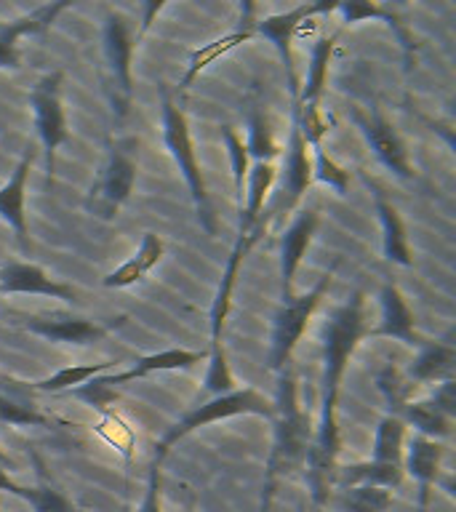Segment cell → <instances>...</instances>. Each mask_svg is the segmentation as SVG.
Masks as SVG:
<instances>
[{
  "label": "cell",
  "mask_w": 456,
  "mask_h": 512,
  "mask_svg": "<svg viewBox=\"0 0 456 512\" xmlns=\"http://www.w3.org/2000/svg\"><path fill=\"white\" fill-rule=\"evenodd\" d=\"M366 294L355 291L350 302L342 304L339 310L331 315L326 326V395H323V406H320L318 427L312 432L310 451H307V486H310L312 507H326L328 496L334 494V475H336V456L342 448L339 438V384L344 379L347 363H350L352 352L360 344L363 336H368L366 328Z\"/></svg>",
  "instance_id": "6da1fadb"
},
{
  "label": "cell",
  "mask_w": 456,
  "mask_h": 512,
  "mask_svg": "<svg viewBox=\"0 0 456 512\" xmlns=\"http://www.w3.org/2000/svg\"><path fill=\"white\" fill-rule=\"evenodd\" d=\"M272 422H275V440H272L270 459H267V467H264L259 512H270L280 478L307 459L312 432H315V427L310 424V416H307V411L302 408V400H299V382H296V371L291 368V363L280 368L275 419Z\"/></svg>",
  "instance_id": "7a4b0ae2"
},
{
  "label": "cell",
  "mask_w": 456,
  "mask_h": 512,
  "mask_svg": "<svg viewBox=\"0 0 456 512\" xmlns=\"http://www.w3.org/2000/svg\"><path fill=\"white\" fill-rule=\"evenodd\" d=\"M267 222L270 219H259V222L251 227V230L240 232L235 246L230 251V259H227V267H224L222 283L216 288L214 304H211V363H208L206 374V392L211 395H227V392L235 390V379H232V371L227 366V355H224V323H227V315H230L232 307V291H235V283H238L240 264L246 259V254L251 248L264 238L267 232Z\"/></svg>",
  "instance_id": "3957f363"
},
{
  "label": "cell",
  "mask_w": 456,
  "mask_h": 512,
  "mask_svg": "<svg viewBox=\"0 0 456 512\" xmlns=\"http://www.w3.org/2000/svg\"><path fill=\"white\" fill-rule=\"evenodd\" d=\"M134 48L136 38L131 35L128 19L118 11H110L102 30V88L118 123L128 118L134 104V78H131Z\"/></svg>",
  "instance_id": "277c9868"
},
{
  "label": "cell",
  "mask_w": 456,
  "mask_h": 512,
  "mask_svg": "<svg viewBox=\"0 0 456 512\" xmlns=\"http://www.w3.org/2000/svg\"><path fill=\"white\" fill-rule=\"evenodd\" d=\"M264 416V419H275V403L264 398L262 392H256L254 387H243V390H232L227 395H216L203 406L192 408L190 414H184L174 427H168L166 435L155 443V459L152 464L163 467L168 451L184 440L187 435H192L200 427H208V424L222 422V419H232V416Z\"/></svg>",
  "instance_id": "5b68a950"
},
{
  "label": "cell",
  "mask_w": 456,
  "mask_h": 512,
  "mask_svg": "<svg viewBox=\"0 0 456 512\" xmlns=\"http://www.w3.org/2000/svg\"><path fill=\"white\" fill-rule=\"evenodd\" d=\"M160 91H163V134H166V147L171 150V158H174V163L184 174V182L190 187L200 227L208 235H216L214 206H211V198H208L206 179H203L198 155H195V142H192L187 115L176 107L174 99H171V91L166 86L160 88Z\"/></svg>",
  "instance_id": "8992f818"
},
{
  "label": "cell",
  "mask_w": 456,
  "mask_h": 512,
  "mask_svg": "<svg viewBox=\"0 0 456 512\" xmlns=\"http://www.w3.org/2000/svg\"><path fill=\"white\" fill-rule=\"evenodd\" d=\"M136 139H120L88 192L86 208L99 219H112L131 198L136 184Z\"/></svg>",
  "instance_id": "52a82bcc"
},
{
  "label": "cell",
  "mask_w": 456,
  "mask_h": 512,
  "mask_svg": "<svg viewBox=\"0 0 456 512\" xmlns=\"http://www.w3.org/2000/svg\"><path fill=\"white\" fill-rule=\"evenodd\" d=\"M331 278H334V272H326L310 294L294 296L291 302H283L280 312L275 315V326H272V371H280V368L291 363V355H294L296 344H299V339H302L307 326H310V318L315 315V310H318L320 299H323V296L328 294V288H331Z\"/></svg>",
  "instance_id": "ba28073f"
},
{
  "label": "cell",
  "mask_w": 456,
  "mask_h": 512,
  "mask_svg": "<svg viewBox=\"0 0 456 512\" xmlns=\"http://www.w3.org/2000/svg\"><path fill=\"white\" fill-rule=\"evenodd\" d=\"M32 110H35V126L43 150H46V171L54 174L56 150L67 142V118L62 107V72H48L35 83L30 94Z\"/></svg>",
  "instance_id": "9c48e42d"
},
{
  "label": "cell",
  "mask_w": 456,
  "mask_h": 512,
  "mask_svg": "<svg viewBox=\"0 0 456 512\" xmlns=\"http://www.w3.org/2000/svg\"><path fill=\"white\" fill-rule=\"evenodd\" d=\"M326 11H336V3H302V6H294L291 11H283V14H270L264 19H256V32L270 40L275 51H278L280 62H283V70H286L288 88H291V96L299 99V72H296V59H294V30L296 24L307 19V16L326 14Z\"/></svg>",
  "instance_id": "30bf717a"
},
{
  "label": "cell",
  "mask_w": 456,
  "mask_h": 512,
  "mask_svg": "<svg viewBox=\"0 0 456 512\" xmlns=\"http://www.w3.org/2000/svg\"><path fill=\"white\" fill-rule=\"evenodd\" d=\"M352 118H355V126L360 128V134L366 136L368 147L376 152V158L382 160L392 174L400 176V179H414V168H411L406 142L400 139L395 126L384 118L382 112H363L360 107H355V110H352Z\"/></svg>",
  "instance_id": "8fae6325"
},
{
  "label": "cell",
  "mask_w": 456,
  "mask_h": 512,
  "mask_svg": "<svg viewBox=\"0 0 456 512\" xmlns=\"http://www.w3.org/2000/svg\"><path fill=\"white\" fill-rule=\"evenodd\" d=\"M22 328L35 336H43L48 342L75 344V347L94 344L107 336V328L94 323V320L75 318V315H56V312H46V315H24Z\"/></svg>",
  "instance_id": "7c38bea8"
},
{
  "label": "cell",
  "mask_w": 456,
  "mask_h": 512,
  "mask_svg": "<svg viewBox=\"0 0 456 512\" xmlns=\"http://www.w3.org/2000/svg\"><path fill=\"white\" fill-rule=\"evenodd\" d=\"M256 14H259V6H254V3H243V6H240V22L235 30L222 35V38L211 40L206 46L195 48L190 54V64H187V72H184L182 78V88H190L206 67H211L216 59H222V56H227L230 51H235L240 43H246V40L256 32Z\"/></svg>",
  "instance_id": "4fadbf2b"
},
{
  "label": "cell",
  "mask_w": 456,
  "mask_h": 512,
  "mask_svg": "<svg viewBox=\"0 0 456 512\" xmlns=\"http://www.w3.org/2000/svg\"><path fill=\"white\" fill-rule=\"evenodd\" d=\"M320 214L315 208H304L299 211L291 227L283 232V243H280V278H283V299L291 302L294 299V278L299 264H302L307 246L312 243V235L318 230Z\"/></svg>",
  "instance_id": "5bb4252c"
},
{
  "label": "cell",
  "mask_w": 456,
  "mask_h": 512,
  "mask_svg": "<svg viewBox=\"0 0 456 512\" xmlns=\"http://www.w3.org/2000/svg\"><path fill=\"white\" fill-rule=\"evenodd\" d=\"M312 179V155L310 147L304 142L302 131H299V118H296V104L291 107V136H288L286 150V179H283V200L280 206L286 211H294L304 192L310 190Z\"/></svg>",
  "instance_id": "9a60e30c"
},
{
  "label": "cell",
  "mask_w": 456,
  "mask_h": 512,
  "mask_svg": "<svg viewBox=\"0 0 456 512\" xmlns=\"http://www.w3.org/2000/svg\"><path fill=\"white\" fill-rule=\"evenodd\" d=\"M0 294H40L75 302V288L48 278V272L30 262H8L0 267Z\"/></svg>",
  "instance_id": "2e32d148"
},
{
  "label": "cell",
  "mask_w": 456,
  "mask_h": 512,
  "mask_svg": "<svg viewBox=\"0 0 456 512\" xmlns=\"http://www.w3.org/2000/svg\"><path fill=\"white\" fill-rule=\"evenodd\" d=\"M70 3L67 0H59V3H46V6H38L30 14L19 16L14 22L0 24V67L3 70H19V38L24 35H35V32L46 30L56 22V16L67 11Z\"/></svg>",
  "instance_id": "e0dca14e"
},
{
  "label": "cell",
  "mask_w": 456,
  "mask_h": 512,
  "mask_svg": "<svg viewBox=\"0 0 456 512\" xmlns=\"http://www.w3.org/2000/svg\"><path fill=\"white\" fill-rule=\"evenodd\" d=\"M440 459H443V446L438 440L414 435L408 440L406 454H403V470L419 483V507L422 512L430 510V494L435 480L440 475Z\"/></svg>",
  "instance_id": "ac0fdd59"
},
{
  "label": "cell",
  "mask_w": 456,
  "mask_h": 512,
  "mask_svg": "<svg viewBox=\"0 0 456 512\" xmlns=\"http://www.w3.org/2000/svg\"><path fill=\"white\" fill-rule=\"evenodd\" d=\"M379 302H382V323L368 331V336H390V339H400L406 344H419L422 347L427 339L419 336L416 331V318L411 307L406 304L400 288L395 283H384L382 294H379Z\"/></svg>",
  "instance_id": "d6986e66"
},
{
  "label": "cell",
  "mask_w": 456,
  "mask_h": 512,
  "mask_svg": "<svg viewBox=\"0 0 456 512\" xmlns=\"http://www.w3.org/2000/svg\"><path fill=\"white\" fill-rule=\"evenodd\" d=\"M32 160L35 152L27 150L22 160L16 163L14 176L0 187V216L14 227L16 238L22 243V248H30V230H27V211H24V192H27V179H30Z\"/></svg>",
  "instance_id": "ffe728a7"
},
{
  "label": "cell",
  "mask_w": 456,
  "mask_h": 512,
  "mask_svg": "<svg viewBox=\"0 0 456 512\" xmlns=\"http://www.w3.org/2000/svg\"><path fill=\"white\" fill-rule=\"evenodd\" d=\"M206 358V352L200 350H163L155 352V355H144L134 363V366L123 371V374L112 376H99V382L107 384L110 390H115L118 384H128L134 379H144V376L155 374V371H184V368H192L195 363Z\"/></svg>",
  "instance_id": "44dd1931"
},
{
  "label": "cell",
  "mask_w": 456,
  "mask_h": 512,
  "mask_svg": "<svg viewBox=\"0 0 456 512\" xmlns=\"http://www.w3.org/2000/svg\"><path fill=\"white\" fill-rule=\"evenodd\" d=\"M456 347L451 342H424L414 366L408 368L411 379L419 384L451 382L454 379Z\"/></svg>",
  "instance_id": "7402d4cb"
},
{
  "label": "cell",
  "mask_w": 456,
  "mask_h": 512,
  "mask_svg": "<svg viewBox=\"0 0 456 512\" xmlns=\"http://www.w3.org/2000/svg\"><path fill=\"white\" fill-rule=\"evenodd\" d=\"M374 198H376V211H379V219H382V230H384V256H387L390 262L411 267V264H414V256H411V243H408L406 224H403V219H400L398 208L384 198L382 190H374Z\"/></svg>",
  "instance_id": "603a6c76"
},
{
  "label": "cell",
  "mask_w": 456,
  "mask_h": 512,
  "mask_svg": "<svg viewBox=\"0 0 456 512\" xmlns=\"http://www.w3.org/2000/svg\"><path fill=\"white\" fill-rule=\"evenodd\" d=\"M275 166L264 163V160H254V166L248 168L246 179V206L240 208V232L251 230L259 219H262L264 203L270 198L272 184H275Z\"/></svg>",
  "instance_id": "cb8c5ba5"
},
{
  "label": "cell",
  "mask_w": 456,
  "mask_h": 512,
  "mask_svg": "<svg viewBox=\"0 0 456 512\" xmlns=\"http://www.w3.org/2000/svg\"><path fill=\"white\" fill-rule=\"evenodd\" d=\"M336 40H339V32H331L326 38H320L315 46H312L310 54V67H307V80L304 86L299 88V104H312L320 102V96L326 91L328 83V64H331V56H334Z\"/></svg>",
  "instance_id": "d4e9b609"
},
{
  "label": "cell",
  "mask_w": 456,
  "mask_h": 512,
  "mask_svg": "<svg viewBox=\"0 0 456 512\" xmlns=\"http://www.w3.org/2000/svg\"><path fill=\"white\" fill-rule=\"evenodd\" d=\"M331 504L336 512H387L392 507V491L379 486H350L339 488L328 496L326 507Z\"/></svg>",
  "instance_id": "484cf974"
},
{
  "label": "cell",
  "mask_w": 456,
  "mask_h": 512,
  "mask_svg": "<svg viewBox=\"0 0 456 512\" xmlns=\"http://www.w3.org/2000/svg\"><path fill=\"white\" fill-rule=\"evenodd\" d=\"M248 155H254V160H264V163H272V158H278V142L272 136V128L267 123L262 112V102L256 96V88L248 96V142H246Z\"/></svg>",
  "instance_id": "4316f807"
},
{
  "label": "cell",
  "mask_w": 456,
  "mask_h": 512,
  "mask_svg": "<svg viewBox=\"0 0 456 512\" xmlns=\"http://www.w3.org/2000/svg\"><path fill=\"white\" fill-rule=\"evenodd\" d=\"M403 454H406V422L395 414L382 416L376 424L374 459L371 462L400 464L403 467Z\"/></svg>",
  "instance_id": "83f0119b"
},
{
  "label": "cell",
  "mask_w": 456,
  "mask_h": 512,
  "mask_svg": "<svg viewBox=\"0 0 456 512\" xmlns=\"http://www.w3.org/2000/svg\"><path fill=\"white\" fill-rule=\"evenodd\" d=\"M118 366L115 360H102V363H83V366H64L59 368L56 374H51L48 379H40V382H32V387L40 392H70L80 384L91 382L94 376H102L107 371Z\"/></svg>",
  "instance_id": "f1b7e54d"
},
{
  "label": "cell",
  "mask_w": 456,
  "mask_h": 512,
  "mask_svg": "<svg viewBox=\"0 0 456 512\" xmlns=\"http://www.w3.org/2000/svg\"><path fill=\"white\" fill-rule=\"evenodd\" d=\"M398 416L403 422L414 424L416 430H419V435L432 440L448 438V435H451V424H454V419L446 414H440L430 400H427V403H406V406L400 408Z\"/></svg>",
  "instance_id": "f546056e"
},
{
  "label": "cell",
  "mask_w": 456,
  "mask_h": 512,
  "mask_svg": "<svg viewBox=\"0 0 456 512\" xmlns=\"http://www.w3.org/2000/svg\"><path fill=\"white\" fill-rule=\"evenodd\" d=\"M94 432L107 443V446L115 448V451L126 459V464L134 462L136 432L131 430V424H128L123 416L115 414L112 408L110 411H104V414H99V424H94Z\"/></svg>",
  "instance_id": "4dcf8cb0"
},
{
  "label": "cell",
  "mask_w": 456,
  "mask_h": 512,
  "mask_svg": "<svg viewBox=\"0 0 456 512\" xmlns=\"http://www.w3.org/2000/svg\"><path fill=\"white\" fill-rule=\"evenodd\" d=\"M312 179L328 184L331 190H336V195H347L350 190V171L339 166L323 147L312 150Z\"/></svg>",
  "instance_id": "1f68e13d"
},
{
  "label": "cell",
  "mask_w": 456,
  "mask_h": 512,
  "mask_svg": "<svg viewBox=\"0 0 456 512\" xmlns=\"http://www.w3.org/2000/svg\"><path fill=\"white\" fill-rule=\"evenodd\" d=\"M222 136L227 142V150H230L232 160V179H235V192H238V203L243 206V195H246V179H248V150L246 142L240 139V134L232 126H222Z\"/></svg>",
  "instance_id": "d6a6232c"
},
{
  "label": "cell",
  "mask_w": 456,
  "mask_h": 512,
  "mask_svg": "<svg viewBox=\"0 0 456 512\" xmlns=\"http://www.w3.org/2000/svg\"><path fill=\"white\" fill-rule=\"evenodd\" d=\"M0 422L16 424V427H51L54 419L40 414L35 406H24V403L0 395Z\"/></svg>",
  "instance_id": "836d02e7"
},
{
  "label": "cell",
  "mask_w": 456,
  "mask_h": 512,
  "mask_svg": "<svg viewBox=\"0 0 456 512\" xmlns=\"http://www.w3.org/2000/svg\"><path fill=\"white\" fill-rule=\"evenodd\" d=\"M376 384H379V390L384 392V398L392 406V414L398 416L400 408L408 403V390H411V384H406V379L400 376L398 368L387 366L382 374L376 376Z\"/></svg>",
  "instance_id": "e575fe53"
},
{
  "label": "cell",
  "mask_w": 456,
  "mask_h": 512,
  "mask_svg": "<svg viewBox=\"0 0 456 512\" xmlns=\"http://www.w3.org/2000/svg\"><path fill=\"white\" fill-rule=\"evenodd\" d=\"M40 480H43V486L35 488V494H32V510L35 512H75L72 502L62 491H56L46 483V475L40 472Z\"/></svg>",
  "instance_id": "d590c367"
},
{
  "label": "cell",
  "mask_w": 456,
  "mask_h": 512,
  "mask_svg": "<svg viewBox=\"0 0 456 512\" xmlns=\"http://www.w3.org/2000/svg\"><path fill=\"white\" fill-rule=\"evenodd\" d=\"M336 11L342 14V19L347 24L363 22V19H387L390 24H395V16L387 14L382 6H374V3H363V0H344V3H336Z\"/></svg>",
  "instance_id": "8d00e7d4"
},
{
  "label": "cell",
  "mask_w": 456,
  "mask_h": 512,
  "mask_svg": "<svg viewBox=\"0 0 456 512\" xmlns=\"http://www.w3.org/2000/svg\"><path fill=\"white\" fill-rule=\"evenodd\" d=\"M163 254H166V243H163V238L155 235V232H144L142 246H139V251L134 254V259L136 264H139V270L147 275V272L163 259Z\"/></svg>",
  "instance_id": "74e56055"
},
{
  "label": "cell",
  "mask_w": 456,
  "mask_h": 512,
  "mask_svg": "<svg viewBox=\"0 0 456 512\" xmlns=\"http://www.w3.org/2000/svg\"><path fill=\"white\" fill-rule=\"evenodd\" d=\"M144 272L139 270V264H136V259L131 256L126 264H120L118 270H112L110 275H104V288H128L134 286L136 280H142Z\"/></svg>",
  "instance_id": "f35d334b"
},
{
  "label": "cell",
  "mask_w": 456,
  "mask_h": 512,
  "mask_svg": "<svg viewBox=\"0 0 456 512\" xmlns=\"http://www.w3.org/2000/svg\"><path fill=\"white\" fill-rule=\"evenodd\" d=\"M136 512H166L160 504V467L152 464L150 480H147V491H144V502Z\"/></svg>",
  "instance_id": "ab89813d"
},
{
  "label": "cell",
  "mask_w": 456,
  "mask_h": 512,
  "mask_svg": "<svg viewBox=\"0 0 456 512\" xmlns=\"http://www.w3.org/2000/svg\"><path fill=\"white\" fill-rule=\"evenodd\" d=\"M454 379H451V382H443L438 387V390H435V395H432V406L438 408L440 414H446V416H451V419H454V414H456V395H454Z\"/></svg>",
  "instance_id": "60d3db41"
},
{
  "label": "cell",
  "mask_w": 456,
  "mask_h": 512,
  "mask_svg": "<svg viewBox=\"0 0 456 512\" xmlns=\"http://www.w3.org/2000/svg\"><path fill=\"white\" fill-rule=\"evenodd\" d=\"M3 491L19 496V499H24V502H32V494H35V488L19 486V483L8 478V472L3 470V467H0V494H3Z\"/></svg>",
  "instance_id": "b9f144b4"
},
{
  "label": "cell",
  "mask_w": 456,
  "mask_h": 512,
  "mask_svg": "<svg viewBox=\"0 0 456 512\" xmlns=\"http://www.w3.org/2000/svg\"><path fill=\"white\" fill-rule=\"evenodd\" d=\"M312 512H331L328 507H312Z\"/></svg>",
  "instance_id": "7bdbcfd3"
}]
</instances>
